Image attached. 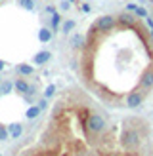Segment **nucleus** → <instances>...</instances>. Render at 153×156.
Returning a JSON list of instances; mask_svg holds the SVG:
<instances>
[{"mask_svg": "<svg viewBox=\"0 0 153 156\" xmlns=\"http://www.w3.org/2000/svg\"><path fill=\"white\" fill-rule=\"evenodd\" d=\"M84 55L109 57L111 65L96 80L94 90L113 105L136 108L153 90V33L132 15H102L84 38Z\"/></svg>", "mask_w": 153, "mask_h": 156, "instance_id": "nucleus-1", "label": "nucleus"}, {"mask_svg": "<svg viewBox=\"0 0 153 156\" xmlns=\"http://www.w3.org/2000/svg\"><path fill=\"white\" fill-rule=\"evenodd\" d=\"M13 88L17 90L19 93H33V91H35V88H31L29 82H27V80H23V78H17V80L13 82Z\"/></svg>", "mask_w": 153, "mask_h": 156, "instance_id": "nucleus-2", "label": "nucleus"}, {"mask_svg": "<svg viewBox=\"0 0 153 156\" xmlns=\"http://www.w3.org/2000/svg\"><path fill=\"white\" fill-rule=\"evenodd\" d=\"M50 61V51H46V50H42V51H38L36 55H35V59H33V63L35 65H46Z\"/></svg>", "mask_w": 153, "mask_h": 156, "instance_id": "nucleus-3", "label": "nucleus"}, {"mask_svg": "<svg viewBox=\"0 0 153 156\" xmlns=\"http://www.w3.org/2000/svg\"><path fill=\"white\" fill-rule=\"evenodd\" d=\"M8 131H10V137H12V139H17V137H21V133H23V126H21L19 122L10 124V126H8Z\"/></svg>", "mask_w": 153, "mask_h": 156, "instance_id": "nucleus-4", "label": "nucleus"}, {"mask_svg": "<svg viewBox=\"0 0 153 156\" xmlns=\"http://www.w3.org/2000/svg\"><path fill=\"white\" fill-rule=\"evenodd\" d=\"M15 73L21 74V76H33L35 69L31 67V65H27V63H23V65H17V67H15Z\"/></svg>", "mask_w": 153, "mask_h": 156, "instance_id": "nucleus-5", "label": "nucleus"}, {"mask_svg": "<svg viewBox=\"0 0 153 156\" xmlns=\"http://www.w3.org/2000/svg\"><path fill=\"white\" fill-rule=\"evenodd\" d=\"M52 36H54V33L50 29H40V30H38V40H40V42H50Z\"/></svg>", "mask_w": 153, "mask_h": 156, "instance_id": "nucleus-6", "label": "nucleus"}, {"mask_svg": "<svg viewBox=\"0 0 153 156\" xmlns=\"http://www.w3.org/2000/svg\"><path fill=\"white\" fill-rule=\"evenodd\" d=\"M40 112H42V111H40V107L36 105V107H31V108H27V112H25V114H27V118H31V120H33V118H36V116L40 114Z\"/></svg>", "mask_w": 153, "mask_h": 156, "instance_id": "nucleus-7", "label": "nucleus"}, {"mask_svg": "<svg viewBox=\"0 0 153 156\" xmlns=\"http://www.w3.org/2000/svg\"><path fill=\"white\" fill-rule=\"evenodd\" d=\"M19 6L27 12H33L35 10V0H19Z\"/></svg>", "mask_w": 153, "mask_h": 156, "instance_id": "nucleus-8", "label": "nucleus"}, {"mask_svg": "<svg viewBox=\"0 0 153 156\" xmlns=\"http://www.w3.org/2000/svg\"><path fill=\"white\" fill-rule=\"evenodd\" d=\"M0 88H2V93H10L13 90V84L10 80H2V84H0Z\"/></svg>", "mask_w": 153, "mask_h": 156, "instance_id": "nucleus-9", "label": "nucleus"}, {"mask_svg": "<svg viewBox=\"0 0 153 156\" xmlns=\"http://www.w3.org/2000/svg\"><path fill=\"white\" fill-rule=\"evenodd\" d=\"M10 139V131L6 126H0V141H8Z\"/></svg>", "mask_w": 153, "mask_h": 156, "instance_id": "nucleus-10", "label": "nucleus"}, {"mask_svg": "<svg viewBox=\"0 0 153 156\" xmlns=\"http://www.w3.org/2000/svg\"><path fill=\"white\" fill-rule=\"evenodd\" d=\"M59 21H61L59 13H54V15H52V29H54V30H56V29L59 27Z\"/></svg>", "mask_w": 153, "mask_h": 156, "instance_id": "nucleus-11", "label": "nucleus"}, {"mask_svg": "<svg viewBox=\"0 0 153 156\" xmlns=\"http://www.w3.org/2000/svg\"><path fill=\"white\" fill-rule=\"evenodd\" d=\"M75 27V21H65L63 25V33H71V29Z\"/></svg>", "mask_w": 153, "mask_h": 156, "instance_id": "nucleus-12", "label": "nucleus"}, {"mask_svg": "<svg viewBox=\"0 0 153 156\" xmlns=\"http://www.w3.org/2000/svg\"><path fill=\"white\" fill-rule=\"evenodd\" d=\"M54 91H56V86H48V88H46V91H44V97H52Z\"/></svg>", "mask_w": 153, "mask_h": 156, "instance_id": "nucleus-13", "label": "nucleus"}, {"mask_svg": "<svg viewBox=\"0 0 153 156\" xmlns=\"http://www.w3.org/2000/svg\"><path fill=\"white\" fill-rule=\"evenodd\" d=\"M38 107H40V111H46V108H48V103H46V99L38 101Z\"/></svg>", "mask_w": 153, "mask_h": 156, "instance_id": "nucleus-14", "label": "nucleus"}, {"mask_svg": "<svg viewBox=\"0 0 153 156\" xmlns=\"http://www.w3.org/2000/svg\"><path fill=\"white\" fill-rule=\"evenodd\" d=\"M4 67H6V63H4L2 59H0V71H4Z\"/></svg>", "mask_w": 153, "mask_h": 156, "instance_id": "nucleus-15", "label": "nucleus"}, {"mask_svg": "<svg viewBox=\"0 0 153 156\" xmlns=\"http://www.w3.org/2000/svg\"><path fill=\"white\" fill-rule=\"evenodd\" d=\"M0 95H4V93H2V88H0Z\"/></svg>", "mask_w": 153, "mask_h": 156, "instance_id": "nucleus-16", "label": "nucleus"}, {"mask_svg": "<svg viewBox=\"0 0 153 156\" xmlns=\"http://www.w3.org/2000/svg\"><path fill=\"white\" fill-rule=\"evenodd\" d=\"M0 84H2V80H0Z\"/></svg>", "mask_w": 153, "mask_h": 156, "instance_id": "nucleus-17", "label": "nucleus"}, {"mask_svg": "<svg viewBox=\"0 0 153 156\" xmlns=\"http://www.w3.org/2000/svg\"><path fill=\"white\" fill-rule=\"evenodd\" d=\"M0 2H2V0H0Z\"/></svg>", "mask_w": 153, "mask_h": 156, "instance_id": "nucleus-18", "label": "nucleus"}, {"mask_svg": "<svg viewBox=\"0 0 153 156\" xmlns=\"http://www.w3.org/2000/svg\"><path fill=\"white\" fill-rule=\"evenodd\" d=\"M0 156H2V154H0Z\"/></svg>", "mask_w": 153, "mask_h": 156, "instance_id": "nucleus-19", "label": "nucleus"}]
</instances>
